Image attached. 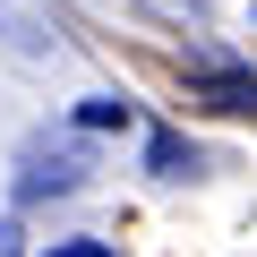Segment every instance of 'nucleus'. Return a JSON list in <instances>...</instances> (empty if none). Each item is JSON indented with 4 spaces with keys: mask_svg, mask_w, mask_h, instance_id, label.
Listing matches in <instances>:
<instances>
[{
    "mask_svg": "<svg viewBox=\"0 0 257 257\" xmlns=\"http://www.w3.org/2000/svg\"><path fill=\"white\" fill-rule=\"evenodd\" d=\"M146 163H155L163 180H189V172H197V146H180L172 128H155V146H146Z\"/></svg>",
    "mask_w": 257,
    "mask_h": 257,
    "instance_id": "2",
    "label": "nucleus"
},
{
    "mask_svg": "<svg viewBox=\"0 0 257 257\" xmlns=\"http://www.w3.org/2000/svg\"><path fill=\"white\" fill-rule=\"evenodd\" d=\"M0 257H26V240H18V223L0 214Z\"/></svg>",
    "mask_w": 257,
    "mask_h": 257,
    "instance_id": "5",
    "label": "nucleus"
},
{
    "mask_svg": "<svg viewBox=\"0 0 257 257\" xmlns=\"http://www.w3.org/2000/svg\"><path fill=\"white\" fill-rule=\"evenodd\" d=\"M120 120H128L120 94H86V103H77V128H120Z\"/></svg>",
    "mask_w": 257,
    "mask_h": 257,
    "instance_id": "3",
    "label": "nucleus"
},
{
    "mask_svg": "<svg viewBox=\"0 0 257 257\" xmlns=\"http://www.w3.org/2000/svg\"><path fill=\"white\" fill-rule=\"evenodd\" d=\"M77 155H43V146H26V172H18V197H52V189H77Z\"/></svg>",
    "mask_w": 257,
    "mask_h": 257,
    "instance_id": "1",
    "label": "nucleus"
},
{
    "mask_svg": "<svg viewBox=\"0 0 257 257\" xmlns=\"http://www.w3.org/2000/svg\"><path fill=\"white\" fill-rule=\"evenodd\" d=\"M52 257H120V248H94V240H60Z\"/></svg>",
    "mask_w": 257,
    "mask_h": 257,
    "instance_id": "4",
    "label": "nucleus"
}]
</instances>
